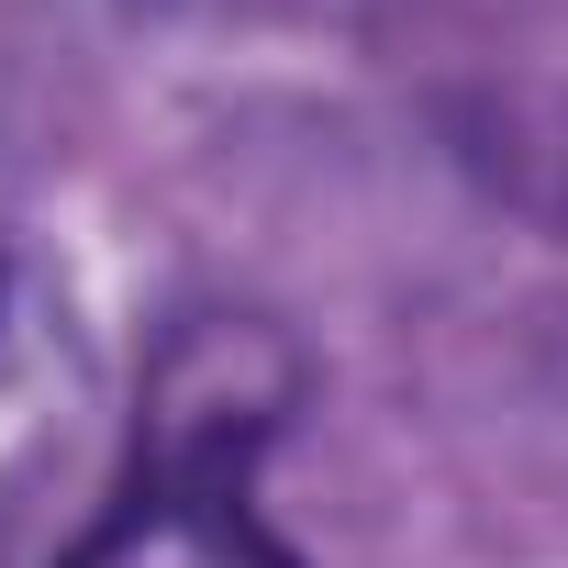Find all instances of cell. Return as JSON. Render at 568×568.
<instances>
[{"mask_svg": "<svg viewBox=\"0 0 568 568\" xmlns=\"http://www.w3.org/2000/svg\"><path fill=\"white\" fill-rule=\"evenodd\" d=\"M57 568H302L234 468H145Z\"/></svg>", "mask_w": 568, "mask_h": 568, "instance_id": "6da1fadb", "label": "cell"}]
</instances>
